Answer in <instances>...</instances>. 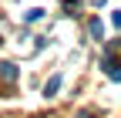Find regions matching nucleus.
Returning <instances> with one entry per match:
<instances>
[{
	"instance_id": "5",
	"label": "nucleus",
	"mask_w": 121,
	"mask_h": 118,
	"mask_svg": "<svg viewBox=\"0 0 121 118\" xmlns=\"http://www.w3.org/2000/svg\"><path fill=\"white\" fill-rule=\"evenodd\" d=\"M24 20H27V24H34V20H44V10H40V7L27 10V14H24Z\"/></svg>"
},
{
	"instance_id": "7",
	"label": "nucleus",
	"mask_w": 121,
	"mask_h": 118,
	"mask_svg": "<svg viewBox=\"0 0 121 118\" xmlns=\"http://www.w3.org/2000/svg\"><path fill=\"white\" fill-rule=\"evenodd\" d=\"M78 118H91V115H78Z\"/></svg>"
},
{
	"instance_id": "2",
	"label": "nucleus",
	"mask_w": 121,
	"mask_h": 118,
	"mask_svg": "<svg viewBox=\"0 0 121 118\" xmlns=\"http://www.w3.org/2000/svg\"><path fill=\"white\" fill-rule=\"evenodd\" d=\"M0 78H4L7 84L17 81V64H0Z\"/></svg>"
},
{
	"instance_id": "4",
	"label": "nucleus",
	"mask_w": 121,
	"mask_h": 118,
	"mask_svg": "<svg viewBox=\"0 0 121 118\" xmlns=\"http://www.w3.org/2000/svg\"><path fill=\"white\" fill-rule=\"evenodd\" d=\"M104 71H108V78H111V81H121V64H111V61H104Z\"/></svg>"
},
{
	"instance_id": "3",
	"label": "nucleus",
	"mask_w": 121,
	"mask_h": 118,
	"mask_svg": "<svg viewBox=\"0 0 121 118\" xmlns=\"http://www.w3.org/2000/svg\"><path fill=\"white\" fill-rule=\"evenodd\" d=\"M87 31H91V37H94V41H101V37H104V24H101L98 17H91V20H87Z\"/></svg>"
},
{
	"instance_id": "6",
	"label": "nucleus",
	"mask_w": 121,
	"mask_h": 118,
	"mask_svg": "<svg viewBox=\"0 0 121 118\" xmlns=\"http://www.w3.org/2000/svg\"><path fill=\"white\" fill-rule=\"evenodd\" d=\"M111 24H114V27H121V10H114V14H111Z\"/></svg>"
},
{
	"instance_id": "1",
	"label": "nucleus",
	"mask_w": 121,
	"mask_h": 118,
	"mask_svg": "<svg viewBox=\"0 0 121 118\" xmlns=\"http://www.w3.org/2000/svg\"><path fill=\"white\" fill-rule=\"evenodd\" d=\"M57 91H60V74H54L47 84H44V98H57Z\"/></svg>"
}]
</instances>
